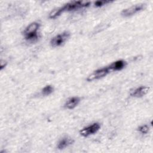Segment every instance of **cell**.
<instances>
[{
  "label": "cell",
  "mask_w": 153,
  "mask_h": 153,
  "mask_svg": "<svg viewBox=\"0 0 153 153\" xmlns=\"http://www.w3.org/2000/svg\"><path fill=\"white\" fill-rule=\"evenodd\" d=\"M39 27V24L37 22H33L27 26L25 30V38L27 40L34 41L37 39V31Z\"/></svg>",
  "instance_id": "cell-1"
},
{
  "label": "cell",
  "mask_w": 153,
  "mask_h": 153,
  "mask_svg": "<svg viewBox=\"0 0 153 153\" xmlns=\"http://www.w3.org/2000/svg\"><path fill=\"white\" fill-rule=\"evenodd\" d=\"M90 4V2H84V1H73L69 3L66 4L65 5L62 7L63 11H71L80 8L88 7Z\"/></svg>",
  "instance_id": "cell-2"
},
{
  "label": "cell",
  "mask_w": 153,
  "mask_h": 153,
  "mask_svg": "<svg viewBox=\"0 0 153 153\" xmlns=\"http://www.w3.org/2000/svg\"><path fill=\"white\" fill-rule=\"evenodd\" d=\"M69 33L68 32H64L62 33L59 34L53 38L50 41L51 45L53 47H56L62 45L69 38Z\"/></svg>",
  "instance_id": "cell-3"
},
{
  "label": "cell",
  "mask_w": 153,
  "mask_h": 153,
  "mask_svg": "<svg viewBox=\"0 0 153 153\" xmlns=\"http://www.w3.org/2000/svg\"><path fill=\"white\" fill-rule=\"evenodd\" d=\"M110 72L109 68L108 67L103 68L102 69H97L91 73L87 78V80L88 81H93L95 79H98L103 76H106Z\"/></svg>",
  "instance_id": "cell-4"
},
{
  "label": "cell",
  "mask_w": 153,
  "mask_h": 153,
  "mask_svg": "<svg viewBox=\"0 0 153 153\" xmlns=\"http://www.w3.org/2000/svg\"><path fill=\"white\" fill-rule=\"evenodd\" d=\"M100 126L98 123H94L91 125H90L86 127L83 128L80 131V134L84 137L88 136L96 133L100 128Z\"/></svg>",
  "instance_id": "cell-5"
},
{
  "label": "cell",
  "mask_w": 153,
  "mask_h": 153,
  "mask_svg": "<svg viewBox=\"0 0 153 153\" xmlns=\"http://www.w3.org/2000/svg\"><path fill=\"white\" fill-rule=\"evenodd\" d=\"M143 7H144V4H136L122 11V14L126 17L130 16L142 10L143 8Z\"/></svg>",
  "instance_id": "cell-6"
},
{
  "label": "cell",
  "mask_w": 153,
  "mask_h": 153,
  "mask_svg": "<svg viewBox=\"0 0 153 153\" xmlns=\"http://www.w3.org/2000/svg\"><path fill=\"white\" fill-rule=\"evenodd\" d=\"M149 87L146 86H141L136 88L131 93V96L136 97H140L148 93Z\"/></svg>",
  "instance_id": "cell-7"
},
{
  "label": "cell",
  "mask_w": 153,
  "mask_h": 153,
  "mask_svg": "<svg viewBox=\"0 0 153 153\" xmlns=\"http://www.w3.org/2000/svg\"><path fill=\"white\" fill-rule=\"evenodd\" d=\"M126 66V62L123 60H117L116 62L111 63L108 68H109L110 71H120L124 68Z\"/></svg>",
  "instance_id": "cell-8"
},
{
  "label": "cell",
  "mask_w": 153,
  "mask_h": 153,
  "mask_svg": "<svg viewBox=\"0 0 153 153\" xmlns=\"http://www.w3.org/2000/svg\"><path fill=\"white\" fill-rule=\"evenodd\" d=\"M80 99L78 97H73L69 98L65 103V106L68 109H73L79 103Z\"/></svg>",
  "instance_id": "cell-9"
},
{
  "label": "cell",
  "mask_w": 153,
  "mask_h": 153,
  "mask_svg": "<svg viewBox=\"0 0 153 153\" xmlns=\"http://www.w3.org/2000/svg\"><path fill=\"white\" fill-rule=\"evenodd\" d=\"M74 142V140L72 139H71L69 137H65L62 139L60 140V142L58 143L57 148L59 149H62L69 145H71Z\"/></svg>",
  "instance_id": "cell-10"
},
{
  "label": "cell",
  "mask_w": 153,
  "mask_h": 153,
  "mask_svg": "<svg viewBox=\"0 0 153 153\" xmlns=\"http://www.w3.org/2000/svg\"><path fill=\"white\" fill-rule=\"evenodd\" d=\"M63 11V10H62V8L60 7V8H57L56 10H54L53 11H52L50 13V15H49V17L51 19H54L56 18V17L59 16Z\"/></svg>",
  "instance_id": "cell-11"
},
{
  "label": "cell",
  "mask_w": 153,
  "mask_h": 153,
  "mask_svg": "<svg viewBox=\"0 0 153 153\" xmlns=\"http://www.w3.org/2000/svg\"><path fill=\"white\" fill-rule=\"evenodd\" d=\"M53 91V88L51 85H47L45 86L42 90V93L44 95H49Z\"/></svg>",
  "instance_id": "cell-12"
},
{
  "label": "cell",
  "mask_w": 153,
  "mask_h": 153,
  "mask_svg": "<svg viewBox=\"0 0 153 153\" xmlns=\"http://www.w3.org/2000/svg\"><path fill=\"white\" fill-rule=\"evenodd\" d=\"M138 130L143 133V134H146L149 131V127L147 125H143V126H141L139 127Z\"/></svg>",
  "instance_id": "cell-13"
},
{
  "label": "cell",
  "mask_w": 153,
  "mask_h": 153,
  "mask_svg": "<svg viewBox=\"0 0 153 153\" xmlns=\"http://www.w3.org/2000/svg\"><path fill=\"white\" fill-rule=\"evenodd\" d=\"M111 1H96L94 2V5L96 7H101L103 5H105L108 3H110Z\"/></svg>",
  "instance_id": "cell-14"
},
{
  "label": "cell",
  "mask_w": 153,
  "mask_h": 153,
  "mask_svg": "<svg viewBox=\"0 0 153 153\" xmlns=\"http://www.w3.org/2000/svg\"><path fill=\"white\" fill-rule=\"evenodd\" d=\"M6 62H2L1 61V70H2L3 69V68H4L6 66Z\"/></svg>",
  "instance_id": "cell-15"
}]
</instances>
